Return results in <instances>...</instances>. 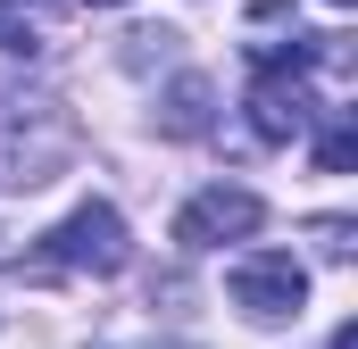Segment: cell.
<instances>
[{"label": "cell", "instance_id": "6da1fadb", "mask_svg": "<svg viewBox=\"0 0 358 349\" xmlns=\"http://www.w3.org/2000/svg\"><path fill=\"white\" fill-rule=\"evenodd\" d=\"M125 266H134L125 216H117L108 200H84V208H67L34 250H17L8 274H17V283H67V274H125Z\"/></svg>", "mask_w": 358, "mask_h": 349}, {"label": "cell", "instance_id": "7a4b0ae2", "mask_svg": "<svg viewBox=\"0 0 358 349\" xmlns=\"http://www.w3.org/2000/svg\"><path fill=\"white\" fill-rule=\"evenodd\" d=\"M76 167V117L59 100H0V191H42Z\"/></svg>", "mask_w": 358, "mask_h": 349}, {"label": "cell", "instance_id": "3957f363", "mask_svg": "<svg viewBox=\"0 0 358 349\" xmlns=\"http://www.w3.org/2000/svg\"><path fill=\"white\" fill-rule=\"evenodd\" d=\"M225 291H234V308L250 325H292L308 308V266L292 258V250H242V258L225 266Z\"/></svg>", "mask_w": 358, "mask_h": 349}, {"label": "cell", "instance_id": "277c9868", "mask_svg": "<svg viewBox=\"0 0 358 349\" xmlns=\"http://www.w3.org/2000/svg\"><path fill=\"white\" fill-rule=\"evenodd\" d=\"M259 225H267V200L242 191V183H208V191H192L176 208V242L183 250H225V242H250Z\"/></svg>", "mask_w": 358, "mask_h": 349}, {"label": "cell", "instance_id": "5b68a950", "mask_svg": "<svg viewBox=\"0 0 358 349\" xmlns=\"http://www.w3.org/2000/svg\"><path fill=\"white\" fill-rule=\"evenodd\" d=\"M208 100H217L208 75H176V84H167V108H159V125H167L176 142H200V133H208Z\"/></svg>", "mask_w": 358, "mask_h": 349}, {"label": "cell", "instance_id": "8992f818", "mask_svg": "<svg viewBox=\"0 0 358 349\" xmlns=\"http://www.w3.org/2000/svg\"><path fill=\"white\" fill-rule=\"evenodd\" d=\"M358 158V125H350V108H325V133H317V167L325 174H342Z\"/></svg>", "mask_w": 358, "mask_h": 349}, {"label": "cell", "instance_id": "52a82bcc", "mask_svg": "<svg viewBox=\"0 0 358 349\" xmlns=\"http://www.w3.org/2000/svg\"><path fill=\"white\" fill-rule=\"evenodd\" d=\"M0 50H8V59H25V50H42V34H34V17H25V0H0Z\"/></svg>", "mask_w": 358, "mask_h": 349}, {"label": "cell", "instance_id": "ba28073f", "mask_svg": "<svg viewBox=\"0 0 358 349\" xmlns=\"http://www.w3.org/2000/svg\"><path fill=\"white\" fill-rule=\"evenodd\" d=\"M308 233H317V250H325V258H334V266H342V258H350V250H358V225H350V216H317Z\"/></svg>", "mask_w": 358, "mask_h": 349}, {"label": "cell", "instance_id": "9c48e42d", "mask_svg": "<svg viewBox=\"0 0 358 349\" xmlns=\"http://www.w3.org/2000/svg\"><path fill=\"white\" fill-rule=\"evenodd\" d=\"M92 8H125V0H92Z\"/></svg>", "mask_w": 358, "mask_h": 349}, {"label": "cell", "instance_id": "30bf717a", "mask_svg": "<svg viewBox=\"0 0 358 349\" xmlns=\"http://www.w3.org/2000/svg\"><path fill=\"white\" fill-rule=\"evenodd\" d=\"M334 349H350V333H334Z\"/></svg>", "mask_w": 358, "mask_h": 349}, {"label": "cell", "instance_id": "8fae6325", "mask_svg": "<svg viewBox=\"0 0 358 349\" xmlns=\"http://www.w3.org/2000/svg\"><path fill=\"white\" fill-rule=\"evenodd\" d=\"M334 8H350V0H334Z\"/></svg>", "mask_w": 358, "mask_h": 349}]
</instances>
